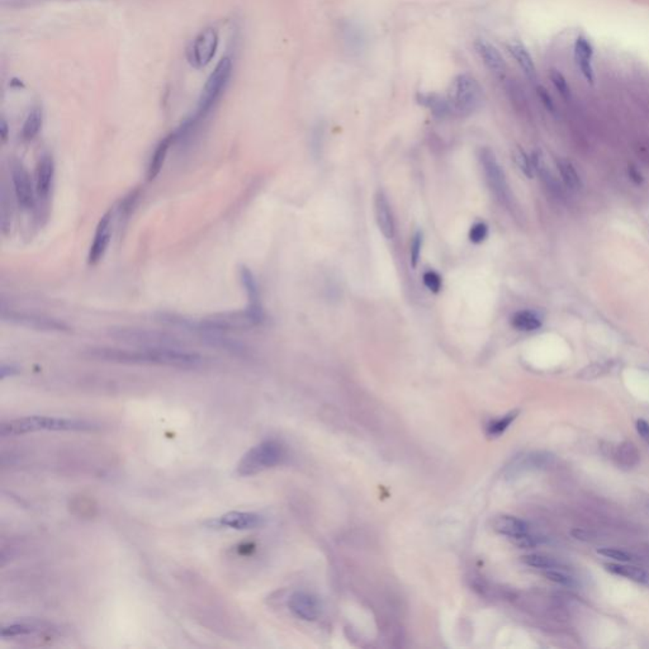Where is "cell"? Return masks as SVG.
<instances>
[{
  "mask_svg": "<svg viewBox=\"0 0 649 649\" xmlns=\"http://www.w3.org/2000/svg\"><path fill=\"white\" fill-rule=\"evenodd\" d=\"M93 359L125 363V364H155L175 368H196L202 364L199 354L188 352L183 347H139V349H111L94 347L88 350Z\"/></svg>",
  "mask_w": 649,
  "mask_h": 649,
  "instance_id": "obj_1",
  "label": "cell"
},
{
  "mask_svg": "<svg viewBox=\"0 0 649 649\" xmlns=\"http://www.w3.org/2000/svg\"><path fill=\"white\" fill-rule=\"evenodd\" d=\"M99 429L98 424L66 417L27 416L9 420L0 425L3 438L37 433V431H92Z\"/></svg>",
  "mask_w": 649,
  "mask_h": 649,
  "instance_id": "obj_2",
  "label": "cell"
},
{
  "mask_svg": "<svg viewBox=\"0 0 649 649\" xmlns=\"http://www.w3.org/2000/svg\"><path fill=\"white\" fill-rule=\"evenodd\" d=\"M285 458V449L277 440H265L246 452L236 466V473L242 477L255 476L266 469L279 466Z\"/></svg>",
  "mask_w": 649,
  "mask_h": 649,
  "instance_id": "obj_3",
  "label": "cell"
},
{
  "mask_svg": "<svg viewBox=\"0 0 649 649\" xmlns=\"http://www.w3.org/2000/svg\"><path fill=\"white\" fill-rule=\"evenodd\" d=\"M481 101L482 89L474 76L463 73L454 79L447 97L452 112L466 117L478 109Z\"/></svg>",
  "mask_w": 649,
  "mask_h": 649,
  "instance_id": "obj_4",
  "label": "cell"
},
{
  "mask_svg": "<svg viewBox=\"0 0 649 649\" xmlns=\"http://www.w3.org/2000/svg\"><path fill=\"white\" fill-rule=\"evenodd\" d=\"M231 74H233V61L230 57H223L220 63H217L216 69L209 75V80L203 88L202 94L198 101L194 120L203 118L211 111V108L215 106L216 101L220 99L221 95L226 88Z\"/></svg>",
  "mask_w": 649,
  "mask_h": 649,
  "instance_id": "obj_5",
  "label": "cell"
},
{
  "mask_svg": "<svg viewBox=\"0 0 649 649\" xmlns=\"http://www.w3.org/2000/svg\"><path fill=\"white\" fill-rule=\"evenodd\" d=\"M117 340L139 347H183L175 336L146 328H117L111 333Z\"/></svg>",
  "mask_w": 649,
  "mask_h": 649,
  "instance_id": "obj_6",
  "label": "cell"
},
{
  "mask_svg": "<svg viewBox=\"0 0 649 649\" xmlns=\"http://www.w3.org/2000/svg\"><path fill=\"white\" fill-rule=\"evenodd\" d=\"M478 158L482 171L485 173L486 180L488 183V187L491 188L492 193L500 202L509 206L511 202L510 188L505 177L504 171L501 165L498 164L495 154L490 149L483 147L479 150Z\"/></svg>",
  "mask_w": 649,
  "mask_h": 649,
  "instance_id": "obj_7",
  "label": "cell"
},
{
  "mask_svg": "<svg viewBox=\"0 0 649 649\" xmlns=\"http://www.w3.org/2000/svg\"><path fill=\"white\" fill-rule=\"evenodd\" d=\"M218 49V33L215 28H206L197 36L187 50V58L196 69L207 66Z\"/></svg>",
  "mask_w": 649,
  "mask_h": 649,
  "instance_id": "obj_8",
  "label": "cell"
},
{
  "mask_svg": "<svg viewBox=\"0 0 649 649\" xmlns=\"http://www.w3.org/2000/svg\"><path fill=\"white\" fill-rule=\"evenodd\" d=\"M1 317L4 321L17 323L23 328L46 331V333H66L70 328L63 322L57 321L55 319L44 317V316L35 315V314H25V312H16V311H6L3 309Z\"/></svg>",
  "mask_w": 649,
  "mask_h": 649,
  "instance_id": "obj_9",
  "label": "cell"
},
{
  "mask_svg": "<svg viewBox=\"0 0 649 649\" xmlns=\"http://www.w3.org/2000/svg\"><path fill=\"white\" fill-rule=\"evenodd\" d=\"M11 171H12L14 193H16V198L18 201L19 206L25 211L33 209L36 203V197H35L31 177L25 169V165L16 160L11 165Z\"/></svg>",
  "mask_w": 649,
  "mask_h": 649,
  "instance_id": "obj_10",
  "label": "cell"
},
{
  "mask_svg": "<svg viewBox=\"0 0 649 649\" xmlns=\"http://www.w3.org/2000/svg\"><path fill=\"white\" fill-rule=\"evenodd\" d=\"M112 217H113V214L112 211H109L101 217L98 223L93 244L89 250L88 263L90 265L98 264L104 256V254L107 252L108 246L111 242V236H112Z\"/></svg>",
  "mask_w": 649,
  "mask_h": 649,
  "instance_id": "obj_11",
  "label": "cell"
},
{
  "mask_svg": "<svg viewBox=\"0 0 649 649\" xmlns=\"http://www.w3.org/2000/svg\"><path fill=\"white\" fill-rule=\"evenodd\" d=\"M288 607L297 618L306 622H315L321 614V606L319 600L309 593H295L290 598Z\"/></svg>",
  "mask_w": 649,
  "mask_h": 649,
  "instance_id": "obj_12",
  "label": "cell"
},
{
  "mask_svg": "<svg viewBox=\"0 0 649 649\" xmlns=\"http://www.w3.org/2000/svg\"><path fill=\"white\" fill-rule=\"evenodd\" d=\"M264 524V519L255 512L230 511L218 519V525L228 529L252 530L258 529Z\"/></svg>",
  "mask_w": 649,
  "mask_h": 649,
  "instance_id": "obj_13",
  "label": "cell"
},
{
  "mask_svg": "<svg viewBox=\"0 0 649 649\" xmlns=\"http://www.w3.org/2000/svg\"><path fill=\"white\" fill-rule=\"evenodd\" d=\"M593 47L588 38L579 36L574 41V60L580 68L581 74L590 84H593L595 75L593 68Z\"/></svg>",
  "mask_w": 649,
  "mask_h": 649,
  "instance_id": "obj_14",
  "label": "cell"
},
{
  "mask_svg": "<svg viewBox=\"0 0 649 649\" xmlns=\"http://www.w3.org/2000/svg\"><path fill=\"white\" fill-rule=\"evenodd\" d=\"M474 49L481 57L482 63L486 68L495 75H504L506 71V63L500 51L493 44L487 42L486 39H477L474 42Z\"/></svg>",
  "mask_w": 649,
  "mask_h": 649,
  "instance_id": "obj_15",
  "label": "cell"
},
{
  "mask_svg": "<svg viewBox=\"0 0 649 649\" xmlns=\"http://www.w3.org/2000/svg\"><path fill=\"white\" fill-rule=\"evenodd\" d=\"M55 175V163L49 154L39 159L36 171V193L41 199H46L50 194L51 187Z\"/></svg>",
  "mask_w": 649,
  "mask_h": 649,
  "instance_id": "obj_16",
  "label": "cell"
},
{
  "mask_svg": "<svg viewBox=\"0 0 649 649\" xmlns=\"http://www.w3.org/2000/svg\"><path fill=\"white\" fill-rule=\"evenodd\" d=\"M374 214H376V221H377L379 231L382 233L385 239H392L395 236V220L392 215L391 206L387 201V197L382 192H379L376 196Z\"/></svg>",
  "mask_w": 649,
  "mask_h": 649,
  "instance_id": "obj_17",
  "label": "cell"
},
{
  "mask_svg": "<svg viewBox=\"0 0 649 649\" xmlns=\"http://www.w3.org/2000/svg\"><path fill=\"white\" fill-rule=\"evenodd\" d=\"M240 280L244 285L246 290V295L249 298V311L252 315L256 316L260 321H263L264 315L261 309V303H260V295H259V287L256 283V279L254 277L252 271L246 266H242L240 269Z\"/></svg>",
  "mask_w": 649,
  "mask_h": 649,
  "instance_id": "obj_18",
  "label": "cell"
},
{
  "mask_svg": "<svg viewBox=\"0 0 649 649\" xmlns=\"http://www.w3.org/2000/svg\"><path fill=\"white\" fill-rule=\"evenodd\" d=\"M492 526L498 534L507 536L511 539H515L517 536L530 533L529 524L519 517H511V515H501V517H496L492 523Z\"/></svg>",
  "mask_w": 649,
  "mask_h": 649,
  "instance_id": "obj_19",
  "label": "cell"
},
{
  "mask_svg": "<svg viewBox=\"0 0 649 649\" xmlns=\"http://www.w3.org/2000/svg\"><path fill=\"white\" fill-rule=\"evenodd\" d=\"M552 460H553V457L548 453L528 454V455H524L521 458L514 460V463L507 466L506 474L509 477H512V476L519 474L521 471L543 468V466H549Z\"/></svg>",
  "mask_w": 649,
  "mask_h": 649,
  "instance_id": "obj_20",
  "label": "cell"
},
{
  "mask_svg": "<svg viewBox=\"0 0 649 649\" xmlns=\"http://www.w3.org/2000/svg\"><path fill=\"white\" fill-rule=\"evenodd\" d=\"M175 139H177V135H169L164 140H161L160 144L156 146L155 152L152 154L149 168H147V180L149 182H152L154 179H156V177L160 174V171L164 166L166 156H168V152L171 150V146L173 145V142L175 141Z\"/></svg>",
  "mask_w": 649,
  "mask_h": 649,
  "instance_id": "obj_21",
  "label": "cell"
},
{
  "mask_svg": "<svg viewBox=\"0 0 649 649\" xmlns=\"http://www.w3.org/2000/svg\"><path fill=\"white\" fill-rule=\"evenodd\" d=\"M507 50L510 52L511 56L517 61V65L521 68L524 74L529 78L531 82L536 80V68L533 57L526 50V47L521 44H510L507 46Z\"/></svg>",
  "mask_w": 649,
  "mask_h": 649,
  "instance_id": "obj_22",
  "label": "cell"
},
{
  "mask_svg": "<svg viewBox=\"0 0 649 649\" xmlns=\"http://www.w3.org/2000/svg\"><path fill=\"white\" fill-rule=\"evenodd\" d=\"M605 568L606 571H609L610 574H615V576L624 577L626 580L634 581L642 585H649V574L645 572L643 568L622 564V563H609V564H605Z\"/></svg>",
  "mask_w": 649,
  "mask_h": 649,
  "instance_id": "obj_23",
  "label": "cell"
},
{
  "mask_svg": "<svg viewBox=\"0 0 649 649\" xmlns=\"http://www.w3.org/2000/svg\"><path fill=\"white\" fill-rule=\"evenodd\" d=\"M614 459L620 468L631 469L638 466L641 455H639V450L636 447V444H633L631 441H624L619 444L617 447L614 453Z\"/></svg>",
  "mask_w": 649,
  "mask_h": 649,
  "instance_id": "obj_24",
  "label": "cell"
},
{
  "mask_svg": "<svg viewBox=\"0 0 649 649\" xmlns=\"http://www.w3.org/2000/svg\"><path fill=\"white\" fill-rule=\"evenodd\" d=\"M46 631V626H44L36 622H23V623H14V624L6 625L1 628L0 637L1 638H14L25 637L30 636L37 631Z\"/></svg>",
  "mask_w": 649,
  "mask_h": 649,
  "instance_id": "obj_25",
  "label": "cell"
},
{
  "mask_svg": "<svg viewBox=\"0 0 649 649\" xmlns=\"http://www.w3.org/2000/svg\"><path fill=\"white\" fill-rule=\"evenodd\" d=\"M511 325L520 331H534L542 326V321L534 312L520 311L512 316Z\"/></svg>",
  "mask_w": 649,
  "mask_h": 649,
  "instance_id": "obj_26",
  "label": "cell"
},
{
  "mask_svg": "<svg viewBox=\"0 0 649 649\" xmlns=\"http://www.w3.org/2000/svg\"><path fill=\"white\" fill-rule=\"evenodd\" d=\"M42 120H44V114L41 108H33L31 112L27 116L25 120V125L22 128V136L27 141H31L37 136L41 127H42Z\"/></svg>",
  "mask_w": 649,
  "mask_h": 649,
  "instance_id": "obj_27",
  "label": "cell"
},
{
  "mask_svg": "<svg viewBox=\"0 0 649 649\" xmlns=\"http://www.w3.org/2000/svg\"><path fill=\"white\" fill-rule=\"evenodd\" d=\"M557 166H558V171L561 173L562 179L563 182L566 183L568 188L572 190H579L581 188V179L580 175L577 174V171L574 169V165L571 161L568 160H558L557 161Z\"/></svg>",
  "mask_w": 649,
  "mask_h": 649,
  "instance_id": "obj_28",
  "label": "cell"
},
{
  "mask_svg": "<svg viewBox=\"0 0 649 649\" xmlns=\"http://www.w3.org/2000/svg\"><path fill=\"white\" fill-rule=\"evenodd\" d=\"M521 562L529 567L539 568V569H560L561 563L555 561V558L543 555H526L521 557Z\"/></svg>",
  "mask_w": 649,
  "mask_h": 649,
  "instance_id": "obj_29",
  "label": "cell"
},
{
  "mask_svg": "<svg viewBox=\"0 0 649 649\" xmlns=\"http://www.w3.org/2000/svg\"><path fill=\"white\" fill-rule=\"evenodd\" d=\"M517 415H519V411H511L507 415L501 417V419H496L493 420L491 423L487 425V435L490 438H498L501 435L504 434L506 430L510 428L511 424L515 421Z\"/></svg>",
  "mask_w": 649,
  "mask_h": 649,
  "instance_id": "obj_30",
  "label": "cell"
},
{
  "mask_svg": "<svg viewBox=\"0 0 649 649\" xmlns=\"http://www.w3.org/2000/svg\"><path fill=\"white\" fill-rule=\"evenodd\" d=\"M421 103L425 104L426 107H429L433 113L438 117H444L447 116L449 112H452L450 109V106H449V101L443 99L441 97L436 94H428L423 95L421 97Z\"/></svg>",
  "mask_w": 649,
  "mask_h": 649,
  "instance_id": "obj_31",
  "label": "cell"
},
{
  "mask_svg": "<svg viewBox=\"0 0 649 649\" xmlns=\"http://www.w3.org/2000/svg\"><path fill=\"white\" fill-rule=\"evenodd\" d=\"M549 78H550V82H553L555 88L558 90V93L568 101L571 98V88H569V84H568L567 79L564 78V75L562 74L560 70L553 69L550 70Z\"/></svg>",
  "mask_w": 649,
  "mask_h": 649,
  "instance_id": "obj_32",
  "label": "cell"
},
{
  "mask_svg": "<svg viewBox=\"0 0 649 649\" xmlns=\"http://www.w3.org/2000/svg\"><path fill=\"white\" fill-rule=\"evenodd\" d=\"M512 158L515 160L519 169L523 171L524 174L528 178H533V171H534V166H533V161L528 158V155L520 149V147H517L514 152H512Z\"/></svg>",
  "mask_w": 649,
  "mask_h": 649,
  "instance_id": "obj_33",
  "label": "cell"
},
{
  "mask_svg": "<svg viewBox=\"0 0 649 649\" xmlns=\"http://www.w3.org/2000/svg\"><path fill=\"white\" fill-rule=\"evenodd\" d=\"M544 576H545V579H548L549 581L558 583V585H562V586L572 587L576 585V581H574V577L569 576V574H564L561 569H547V571H544Z\"/></svg>",
  "mask_w": 649,
  "mask_h": 649,
  "instance_id": "obj_34",
  "label": "cell"
},
{
  "mask_svg": "<svg viewBox=\"0 0 649 649\" xmlns=\"http://www.w3.org/2000/svg\"><path fill=\"white\" fill-rule=\"evenodd\" d=\"M598 553L600 555H604L606 558H612L614 561L622 562V563H629V562L634 561V557L631 553L622 550V549L601 548L598 549Z\"/></svg>",
  "mask_w": 649,
  "mask_h": 649,
  "instance_id": "obj_35",
  "label": "cell"
},
{
  "mask_svg": "<svg viewBox=\"0 0 649 649\" xmlns=\"http://www.w3.org/2000/svg\"><path fill=\"white\" fill-rule=\"evenodd\" d=\"M421 246H423V233L419 231V233L414 235L412 241H411L410 260L412 268H416L417 263H419V260H420Z\"/></svg>",
  "mask_w": 649,
  "mask_h": 649,
  "instance_id": "obj_36",
  "label": "cell"
},
{
  "mask_svg": "<svg viewBox=\"0 0 649 649\" xmlns=\"http://www.w3.org/2000/svg\"><path fill=\"white\" fill-rule=\"evenodd\" d=\"M424 284L428 290H431L433 293H438L440 292L441 285H443V280H441V277L434 271H428L424 273L423 276Z\"/></svg>",
  "mask_w": 649,
  "mask_h": 649,
  "instance_id": "obj_37",
  "label": "cell"
},
{
  "mask_svg": "<svg viewBox=\"0 0 649 649\" xmlns=\"http://www.w3.org/2000/svg\"><path fill=\"white\" fill-rule=\"evenodd\" d=\"M488 235V227L483 222H477L474 223L472 227H471V231H469V240L472 241L473 244H481L485 241L486 237Z\"/></svg>",
  "mask_w": 649,
  "mask_h": 649,
  "instance_id": "obj_38",
  "label": "cell"
},
{
  "mask_svg": "<svg viewBox=\"0 0 649 649\" xmlns=\"http://www.w3.org/2000/svg\"><path fill=\"white\" fill-rule=\"evenodd\" d=\"M514 543L517 544V547L520 548H534L536 547L539 543H540V538H536V536H531L530 533L528 534H524L521 536H517L515 539H512Z\"/></svg>",
  "mask_w": 649,
  "mask_h": 649,
  "instance_id": "obj_39",
  "label": "cell"
},
{
  "mask_svg": "<svg viewBox=\"0 0 649 649\" xmlns=\"http://www.w3.org/2000/svg\"><path fill=\"white\" fill-rule=\"evenodd\" d=\"M607 372V368L602 364H595V366H588L580 373V378L593 379L598 378L600 376L605 374Z\"/></svg>",
  "mask_w": 649,
  "mask_h": 649,
  "instance_id": "obj_40",
  "label": "cell"
},
{
  "mask_svg": "<svg viewBox=\"0 0 649 649\" xmlns=\"http://www.w3.org/2000/svg\"><path fill=\"white\" fill-rule=\"evenodd\" d=\"M536 92H538V95H539V98H540V101H543V104L545 106V108L550 112H555V103H553V99L550 98V95L548 94V92L543 87H538Z\"/></svg>",
  "mask_w": 649,
  "mask_h": 649,
  "instance_id": "obj_41",
  "label": "cell"
},
{
  "mask_svg": "<svg viewBox=\"0 0 649 649\" xmlns=\"http://www.w3.org/2000/svg\"><path fill=\"white\" fill-rule=\"evenodd\" d=\"M637 431L638 434L642 436L647 444L649 445V423L645 421L643 419H639L637 421Z\"/></svg>",
  "mask_w": 649,
  "mask_h": 649,
  "instance_id": "obj_42",
  "label": "cell"
},
{
  "mask_svg": "<svg viewBox=\"0 0 649 649\" xmlns=\"http://www.w3.org/2000/svg\"><path fill=\"white\" fill-rule=\"evenodd\" d=\"M19 368L14 364H1V368H0V378L6 379V377H13L16 374H18Z\"/></svg>",
  "mask_w": 649,
  "mask_h": 649,
  "instance_id": "obj_43",
  "label": "cell"
},
{
  "mask_svg": "<svg viewBox=\"0 0 649 649\" xmlns=\"http://www.w3.org/2000/svg\"><path fill=\"white\" fill-rule=\"evenodd\" d=\"M571 534H572L574 539L582 540V542H591L593 539V534H591L590 531H587V530L585 529H579V528L572 530Z\"/></svg>",
  "mask_w": 649,
  "mask_h": 649,
  "instance_id": "obj_44",
  "label": "cell"
},
{
  "mask_svg": "<svg viewBox=\"0 0 649 649\" xmlns=\"http://www.w3.org/2000/svg\"><path fill=\"white\" fill-rule=\"evenodd\" d=\"M629 177H631L633 182H636L637 184H641L643 182V178L641 175V173L636 169V168H629Z\"/></svg>",
  "mask_w": 649,
  "mask_h": 649,
  "instance_id": "obj_45",
  "label": "cell"
},
{
  "mask_svg": "<svg viewBox=\"0 0 649 649\" xmlns=\"http://www.w3.org/2000/svg\"><path fill=\"white\" fill-rule=\"evenodd\" d=\"M0 131H1V139L6 141V136H8V126H6V122L4 120H1V122H0Z\"/></svg>",
  "mask_w": 649,
  "mask_h": 649,
  "instance_id": "obj_46",
  "label": "cell"
},
{
  "mask_svg": "<svg viewBox=\"0 0 649 649\" xmlns=\"http://www.w3.org/2000/svg\"><path fill=\"white\" fill-rule=\"evenodd\" d=\"M647 507H648V509H649V501H648V502H647Z\"/></svg>",
  "mask_w": 649,
  "mask_h": 649,
  "instance_id": "obj_47",
  "label": "cell"
}]
</instances>
